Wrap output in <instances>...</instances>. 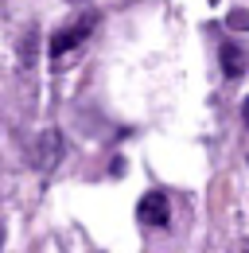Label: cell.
Here are the masks:
<instances>
[{
	"mask_svg": "<svg viewBox=\"0 0 249 253\" xmlns=\"http://www.w3.org/2000/svg\"><path fill=\"white\" fill-rule=\"evenodd\" d=\"M70 4H82V0H70Z\"/></svg>",
	"mask_w": 249,
	"mask_h": 253,
	"instance_id": "obj_5",
	"label": "cell"
},
{
	"mask_svg": "<svg viewBox=\"0 0 249 253\" xmlns=\"http://www.w3.org/2000/svg\"><path fill=\"white\" fill-rule=\"evenodd\" d=\"M97 28V16H82L78 24H70V28H59V32L51 35V59H62V55H70L78 43H86V35Z\"/></svg>",
	"mask_w": 249,
	"mask_h": 253,
	"instance_id": "obj_1",
	"label": "cell"
},
{
	"mask_svg": "<svg viewBox=\"0 0 249 253\" xmlns=\"http://www.w3.org/2000/svg\"><path fill=\"white\" fill-rule=\"evenodd\" d=\"M136 218H140V226H148V230H164V226L171 222L167 195H164V191H148V195L136 203Z\"/></svg>",
	"mask_w": 249,
	"mask_h": 253,
	"instance_id": "obj_2",
	"label": "cell"
},
{
	"mask_svg": "<svg viewBox=\"0 0 249 253\" xmlns=\"http://www.w3.org/2000/svg\"><path fill=\"white\" fill-rule=\"evenodd\" d=\"M249 66V55L242 43H222V74L226 78H242Z\"/></svg>",
	"mask_w": 249,
	"mask_h": 253,
	"instance_id": "obj_3",
	"label": "cell"
},
{
	"mask_svg": "<svg viewBox=\"0 0 249 253\" xmlns=\"http://www.w3.org/2000/svg\"><path fill=\"white\" fill-rule=\"evenodd\" d=\"M242 117H246V125H249V97H246V105H242Z\"/></svg>",
	"mask_w": 249,
	"mask_h": 253,
	"instance_id": "obj_4",
	"label": "cell"
}]
</instances>
